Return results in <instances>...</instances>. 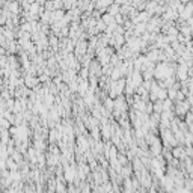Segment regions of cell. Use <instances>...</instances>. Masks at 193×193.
Here are the masks:
<instances>
[{"instance_id":"1","label":"cell","mask_w":193,"mask_h":193,"mask_svg":"<svg viewBox=\"0 0 193 193\" xmlns=\"http://www.w3.org/2000/svg\"><path fill=\"white\" fill-rule=\"evenodd\" d=\"M5 65H6V57H5V56H3V54H2V56H0V66H2V68H3Z\"/></svg>"},{"instance_id":"2","label":"cell","mask_w":193,"mask_h":193,"mask_svg":"<svg viewBox=\"0 0 193 193\" xmlns=\"http://www.w3.org/2000/svg\"><path fill=\"white\" fill-rule=\"evenodd\" d=\"M2 89H3V80L0 79V91H2Z\"/></svg>"}]
</instances>
